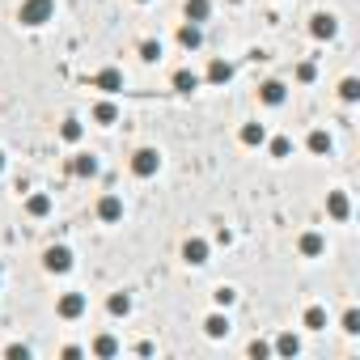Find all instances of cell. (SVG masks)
<instances>
[{
    "mask_svg": "<svg viewBox=\"0 0 360 360\" xmlns=\"http://www.w3.org/2000/svg\"><path fill=\"white\" fill-rule=\"evenodd\" d=\"M17 17H21V26H47L56 17V0H21Z\"/></svg>",
    "mask_w": 360,
    "mask_h": 360,
    "instance_id": "6da1fadb",
    "label": "cell"
},
{
    "mask_svg": "<svg viewBox=\"0 0 360 360\" xmlns=\"http://www.w3.org/2000/svg\"><path fill=\"white\" fill-rule=\"evenodd\" d=\"M157 170H161L157 149H136V153H132V174H136V178H153Z\"/></svg>",
    "mask_w": 360,
    "mask_h": 360,
    "instance_id": "7a4b0ae2",
    "label": "cell"
},
{
    "mask_svg": "<svg viewBox=\"0 0 360 360\" xmlns=\"http://www.w3.org/2000/svg\"><path fill=\"white\" fill-rule=\"evenodd\" d=\"M47 272H56V276H64L68 267H72V250L68 246H51V250H47Z\"/></svg>",
    "mask_w": 360,
    "mask_h": 360,
    "instance_id": "3957f363",
    "label": "cell"
},
{
    "mask_svg": "<svg viewBox=\"0 0 360 360\" xmlns=\"http://www.w3.org/2000/svg\"><path fill=\"white\" fill-rule=\"evenodd\" d=\"M93 89H102V93H119V89H123V72H119V68H102L98 77H93Z\"/></svg>",
    "mask_w": 360,
    "mask_h": 360,
    "instance_id": "277c9868",
    "label": "cell"
},
{
    "mask_svg": "<svg viewBox=\"0 0 360 360\" xmlns=\"http://www.w3.org/2000/svg\"><path fill=\"white\" fill-rule=\"evenodd\" d=\"M56 309H60V318L72 322V318H81V314H85V297H81V293H64Z\"/></svg>",
    "mask_w": 360,
    "mask_h": 360,
    "instance_id": "5b68a950",
    "label": "cell"
},
{
    "mask_svg": "<svg viewBox=\"0 0 360 360\" xmlns=\"http://www.w3.org/2000/svg\"><path fill=\"white\" fill-rule=\"evenodd\" d=\"M119 216H123V200H119V195H102V200H98V221L115 225Z\"/></svg>",
    "mask_w": 360,
    "mask_h": 360,
    "instance_id": "8992f818",
    "label": "cell"
},
{
    "mask_svg": "<svg viewBox=\"0 0 360 360\" xmlns=\"http://www.w3.org/2000/svg\"><path fill=\"white\" fill-rule=\"evenodd\" d=\"M326 212H331V221H348L352 204H348V195H344V191H331V195H326Z\"/></svg>",
    "mask_w": 360,
    "mask_h": 360,
    "instance_id": "52a82bcc",
    "label": "cell"
},
{
    "mask_svg": "<svg viewBox=\"0 0 360 360\" xmlns=\"http://www.w3.org/2000/svg\"><path fill=\"white\" fill-rule=\"evenodd\" d=\"M182 259H187V263H195V267H200V263H208V242H204V237H187Z\"/></svg>",
    "mask_w": 360,
    "mask_h": 360,
    "instance_id": "ba28073f",
    "label": "cell"
},
{
    "mask_svg": "<svg viewBox=\"0 0 360 360\" xmlns=\"http://www.w3.org/2000/svg\"><path fill=\"white\" fill-rule=\"evenodd\" d=\"M208 81H212V85H229V81H233V64H229V60H212V64H208Z\"/></svg>",
    "mask_w": 360,
    "mask_h": 360,
    "instance_id": "9c48e42d",
    "label": "cell"
},
{
    "mask_svg": "<svg viewBox=\"0 0 360 360\" xmlns=\"http://www.w3.org/2000/svg\"><path fill=\"white\" fill-rule=\"evenodd\" d=\"M259 98L267 102V106H280V102L288 98V89H284V81H263V89H259Z\"/></svg>",
    "mask_w": 360,
    "mask_h": 360,
    "instance_id": "30bf717a",
    "label": "cell"
},
{
    "mask_svg": "<svg viewBox=\"0 0 360 360\" xmlns=\"http://www.w3.org/2000/svg\"><path fill=\"white\" fill-rule=\"evenodd\" d=\"M297 250H301L305 259H318V254L326 250V242H322V233H301V242H297Z\"/></svg>",
    "mask_w": 360,
    "mask_h": 360,
    "instance_id": "8fae6325",
    "label": "cell"
},
{
    "mask_svg": "<svg viewBox=\"0 0 360 360\" xmlns=\"http://www.w3.org/2000/svg\"><path fill=\"white\" fill-rule=\"evenodd\" d=\"M335 30H339V26H335L331 13H318L314 21H309V34H314V38H335Z\"/></svg>",
    "mask_w": 360,
    "mask_h": 360,
    "instance_id": "7c38bea8",
    "label": "cell"
},
{
    "mask_svg": "<svg viewBox=\"0 0 360 360\" xmlns=\"http://www.w3.org/2000/svg\"><path fill=\"white\" fill-rule=\"evenodd\" d=\"M68 174L72 178H93V174H98V161H93V157H72L68 161Z\"/></svg>",
    "mask_w": 360,
    "mask_h": 360,
    "instance_id": "4fadbf2b",
    "label": "cell"
},
{
    "mask_svg": "<svg viewBox=\"0 0 360 360\" xmlns=\"http://www.w3.org/2000/svg\"><path fill=\"white\" fill-rule=\"evenodd\" d=\"M208 17H212V0H187V21H195V26H204Z\"/></svg>",
    "mask_w": 360,
    "mask_h": 360,
    "instance_id": "5bb4252c",
    "label": "cell"
},
{
    "mask_svg": "<svg viewBox=\"0 0 360 360\" xmlns=\"http://www.w3.org/2000/svg\"><path fill=\"white\" fill-rule=\"evenodd\" d=\"M204 331H208V339H225V335H229V318L225 314H208Z\"/></svg>",
    "mask_w": 360,
    "mask_h": 360,
    "instance_id": "9a60e30c",
    "label": "cell"
},
{
    "mask_svg": "<svg viewBox=\"0 0 360 360\" xmlns=\"http://www.w3.org/2000/svg\"><path fill=\"white\" fill-rule=\"evenodd\" d=\"M178 43L187 47V51H195V47L204 43V34H200V26H195V21H187V26L178 30Z\"/></svg>",
    "mask_w": 360,
    "mask_h": 360,
    "instance_id": "2e32d148",
    "label": "cell"
},
{
    "mask_svg": "<svg viewBox=\"0 0 360 360\" xmlns=\"http://www.w3.org/2000/svg\"><path fill=\"white\" fill-rule=\"evenodd\" d=\"M106 309H110L115 318H128V314H132V297H128V293H115V297L106 301Z\"/></svg>",
    "mask_w": 360,
    "mask_h": 360,
    "instance_id": "e0dca14e",
    "label": "cell"
},
{
    "mask_svg": "<svg viewBox=\"0 0 360 360\" xmlns=\"http://www.w3.org/2000/svg\"><path fill=\"white\" fill-rule=\"evenodd\" d=\"M174 89H178V93L200 89V77H195V72H187V68H178V72H174Z\"/></svg>",
    "mask_w": 360,
    "mask_h": 360,
    "instance_id": "ac0fdd59",
    "label": "cell"
},
{
    "mask_svg": "<svg viewBox=\"0 0 360 360\" xmlns=\"http://www.w3.org/2000/svg\"><path fill=\"white\" fill-rule=\"evenodd\" d=\"M26 212H30V216H47V212H51V195H43V191H38V195H30V200H26Z\"/></svg>",
    "mask_w": 360,
    "mask_h": 360,
    "instance_id": "d6986e66",
    "label": "cell"
},
{
    "mask_svg": "<svg viewBox=\"0 0 360 360\" xmlns=\"http://www.w3.org/2000/svg\"><path fill=\"white\" fill-rule=\"evenodd\" d=\"M305 326H309V331H322V326H326V309H322V305H309V309H305Z\"/></svg>",
    "mask_w": 360,
    "mask_h": 360,
    "instance_id": "ffe728a7",
    "label": "cell"
},
{
    "mask_svg": "<svg viewBox=\"0 0 360 360\" xmlns=\"http://www.w3.org/2000/svg\"><path fill=\"white\" fill-rule=\"evenodd\" d=\"M305 144H309V153H318V157H322V153H331V136H326V132H309V140H305Z\"/></svg>",
    "mask_w": 360,
    "mask_h": 360,
    "instance_id": "44dd1931",
    "label": "cell"
},
{
    "mask_svg": "<svg viewBox=\"0 0 360 360\" xmlns=\"http://www.w3.org/2000/svg\"><path fill=\"white\" fill-rule=\"evenodd\" d=\"M276 352H280V356H297V352H301V339H297V335H280Z\"/></svg>",
    "mask_w": 360,
    "mask_h": 360,
    "instance_id": "7402d4cb",
    "label": "cell"
},
{
    "mask_svg": "<svg viewBox=\"0 0 360 360\" xmlns=\"http://www.w3.org/2000/svg\"><path fill=\"white\" fill-rule=\"evenodd\" d=\"M263 140H267L263 123H246V128H242V144H250V149H254V144H263Z\"/></svg>",
    "mask_w": 360,
    "mask_h": 360,
    "instance_id": "603a6c76",
    "label": "cell"
},
{
    "mask_svg": "<svg viewBox=\"0 0 360 360\" xmlns=\"http://www.w3.org/2000/svg\"><path fill=\"white\" fill-rule=\"evenodd\" d=\"M339 98H344V102H356V98H360V81H356V77H344V81H339Z\"/></svg>",
    "mask_w": 360,
    "mask_h": 360,
    "instance_id": "cb8c5ba5",
    "label": "cell"
},
{
    "mask_svg": "<svg viewBox=\"0 0 360 360\" xmlns=\"http://www.w3.org/2000/svg\"><path fill=\"white\" fill-rule=\"evenodd\" d=\"M93 119H98V123H115V119H119L115 102H98V106H93Z\"/></svg>",
    "mask_w": 360,
    "mask_h": 360,
    "instance_id": "d4e9b609",
    "label": "cell"
},
{
    "mask_svg": "<svg viewBox=\"0 0 360 360\" xmlns=\"http://www.w3.org/2000/svg\"><path fill=\"white\" fill-rule=\"evenodd\" d=\"M119 352V344L110 339V335H98V339H93V356H115Z\"/></svg>",
    "mask_w": 360,
    "mask_h": 360,
    "instance_id": "484cf974",
    "label": "cell"
},
{
    "mask_svg": "<svg viewBox=\"0 0 360 360\" xmlns=\"http://www.w3.org/2000/svg\"><path fill=\"white\" fill-rule=\"evenodd\" d=\"M60 136H64L68 144H77V140H81V123H77V119H64V128H60Z\"/></svg>",
    "mask_w": 360,
    "mask_h": 360,
    "instance_id": "4316f807",
    "label": "cell"
},
{
    "mask_svg": "<svg viewBox=\"0 0 360 360\" xmlns=\"http://www.w3.org/2000/svg\"><path fill=\"white\" fill-rule=\"evenodd\" d=\"M140 56L149 60V64H153V60H161V43H153V38H144V43H140Z\"/></svg>",
    "mask_w": 360,
    "mask_h": 360,
    "instance_id": "83f0119b",
    "label": "cell"
},
{
    "mask_svg": "<svg viewBox=\"0 0 360 360\" xmlns=\"http://www.w3.org/2000/svg\"><path fill=\"white\" fill-rule=\"evenodd\" d=\"M288 153H293V140L276 136V140H272V157H288Z\"/></svg>",
    "mask_w": 360,
    "mask_h": 360,
    "instance_id": "f1b7e54d",
    "label": "cell"
},
{
    "mask_svg": "<svg viewBox=\"0 0 360 360\" xmlns=\"http://www.w3.org/2000/svg\"><path fill=\"white\" fill-rule=\"evenodd\" d=\"M344 331H348V335L360 331V314H356V309H348V314H344Z\"/></svg>",
    "mask_w": 360,
    "mask_h": 360,
    "instance_id": "f546056e",
    "label": "cell"
},
{
    "mask_svg": "<svg viewBox=\"0 0 360 360\" xmlns=\"http://www.w3.org/2000/svg\"><path fill=\"white\" fill-rule=\"evenodd\" d=\"M297 81H301V85L314 81V64H297Z\"/></svg>",
    "mask_w": 360,
    "mask_h": 360,
    "instance_id": "4dcf8cb0",
    "label": "cell"
},
{
    "mask_svg": "<svg viewBox=\"0 0 360 360\" xmlns=\"http://www.w3.org/2000/svg\"><path fill=\"white\" fill-rule=\"evenodd\" d=\"M216 305H233V288H216Z\"/></svg>",
    "mask_w": 360,
    "mask_h": 360,
    "instance_id": "1f68e13d",
    "label": "cell"
},
{
    "mask_svg": "<svg viewBox=\"0 0 360 360\" xmlns=\"http://www.w3.org/2000/svg\"><path fill=\"white\" fill-rule=\"evenodd\" d=\"M5 356H13V360H17V356H21V360H26V356H30V352H26V348H21V344H9V348H5Z\"/></svg>",
    "mask_w": 360,
    "mask_h": 360,
    "instance_id": "d6a6232c",
    "label": "cell"
},
{
    "mask_svg": "<svg viewBox=\"0 0 360 360\" xmlns=\"http://www.w3.org/2000/svg\"><path fill=\"white\" fill-rule=\"evenodd\" d=\"M267 352H272V348H267V344H259V339H254V344H250V356H254V360H263V356H267Z\"/></svg>",
    "mask_w": 360,
    "mask_h": 360,
    "instance_id": "836d02e7",
    "label": "cell"
},
{
    "mask_svg": "<svg viewBox=\"0 0 360 360\" xmlns=\"http://www.w3.org/2000/svg\"><path fill=\"white\" fill-rule=\"evenodd\" d=\"M0 170H5V153H0Z\"/></svg>",
    "mask_w": 360,
    "mask_h": 360,
    "instance_id": "e575fe53",
    "label": "cell"
},
{
    "mask_svg": "<svg viewBox=\"0 0 360 360\" xmlns=\"http://www.w3.org/2000/svg\"><path fill=\"white\" fill-rule=\"evenodd\" d=\"M136 5H149V0H136Z\"/></svg>",
    "mask_w": 360,
    "mask_h": 360,
    "instance_id": "d590c367",
    "label": "cell"
}]
</instances>
